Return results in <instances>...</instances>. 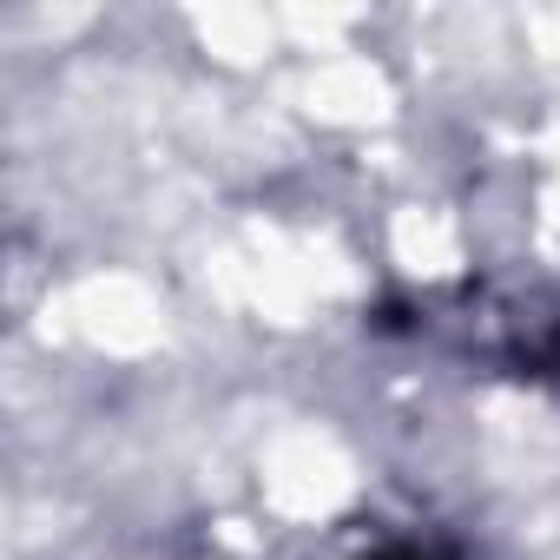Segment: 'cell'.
<instances>
[{"label":"cell","mask_w":560,"mask_h":560,"mask_svg":"<svg viewBox=\"0 0 560 560\" xmlns=\"http://www.w3.org/2000/svg\"><path fill=\"white\" fill-rule=\"evenodd\" d=\"M376 560H448L442 547H416V540H389V547H376Z\"/></svg>","instance_id":"1"}]
</instances>
